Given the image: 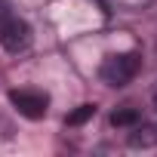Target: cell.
<instances>
[{
  "instance_id": "ba28073f",
  "label": "cell",
  "mask_w": 157,
  "mask_h": 157,
  "mask_svg": "<svg viewBox=\"0 0 157 157\" xmlns=\"http://www.w3.org/2000/svg\"><path fill=\"white\" fill-rule=\"evenodd\" d=\"M10 13H13V10H10V3H6V0H0V22H3Z\"/></svg>"
},
{
  "instance_id": "8992f818",
  "label": "cell",
  "mask_w": 157,
  "mask_h": 157,
  "mask_svg": "<svg viewBox=\"0 0 157 157\" xmlns=\"http://www.w3.org/2000/svg\"><path fill=\"white\" fill-rule=\"evenodd\" d=\"M90 117H96V105H80L77 111H71V114L65 117V123H68V126H80V123H86Z\"/></svg>"
},
{
  "instance_id": "3957f363",
  "label": "cell",
  "mask_w": 157,
  "mask_h": 157,
  "mask_svg": "<svg viewBox=\"0 0 157 157\" xmlns=\"http://www.w3.org/2000/svg\"><path fill=\"white\" fill-rule=\"evenodd\" d=\"M10 105L28 120H43L49 111V96L40 90H10Z\"/></svg>"
},
{
  "instance_id": "9c48e42d",
  "label": "cell",
  "mask_w": 157,
  "mask_h": 157,
  "mask_svg": "<svg viewBox=\"0 0 157 157\" xmlns=\"http://www.w3.org/2000/svg\"><path fill=\"white\" fill-rule=\"evenodd\" d=\"M154 108H157V90H154Z\"/></svg>"
},
{
  "instance_id": "5b68a950",
  "label": "cell",
  "mask_w": 157,
  "mask_h": 157,
  "mask_svg": "<svg viewBox=\"0 0 157 157\" xmlns=\"http://www.w3.org/2000/svg\"><path fill=\"white\" fill-rule=\"evenodd\" d=\"M139 120H142V114H139V108H132V105H123V108L111 111V126H117V129H132Z\"/></svg>"
},
{
  "instance_id": "7a4b0ae2",
  "label": "cell",
  "mask_w": 157,
  "mask_h": 157,
  "mask_svg": "<svg viewBox=\"0 0 157 157\" xmlns=\"http://www.w3.org/2000/svg\"><path fill=\"white\" fill-rule=\"evenodd\" d=\"M31 40H34V34H31L28 22L19 19L16 13H10L3 22H0V46H3L6 52L19 56V52H25L31 46Z\"/></svg>"
},
{
  "instance_id": "6da1fadb",
  "label": "cell",
  "mask_w": 157,
  "mask_h": 157,
  "mask_svg": "<svg viewBox=\"0 0 157 157\" xmlns=\"http://www.w3.org/2000/svg\"><path fill=\"white\" fill-rule=\"evenodd\" d=\"M139 68H142V56L139 52H117V56H108L102 62L99 77H102V83H108V86H126L139 74Z\"/></svg>"
},
{
  "instance_id": "277c9868",
  "label": "cell",
  "mask_w": 157,
  "mask_h": 157,
  "mask_svg": "<svg viewBox=\"0 0 157 157\" xmlns=\"http://www.w3.org/2000/svg\"><path fill=\"white\" fill-rule=\"evenodd\" d=\"M129 148H139V151L157 148V123H142L139 120L129 132Z\"/></svg>"
},
{
  "instance_id": "52a82bcc",
  "label": "cell",
  "mask_w": 157,
  "mask_h": 157,
  "mask_svg": "<svg viewBox=\"0 0 157 157\" xmlns=\"http://www.w3.org/2000/svg\"><path fill=\"white\" fill-rule=\"evenodd\" d=\"M10 139H13V123L0 114V142H10Z\"/></svg>"
}]
</instances>
